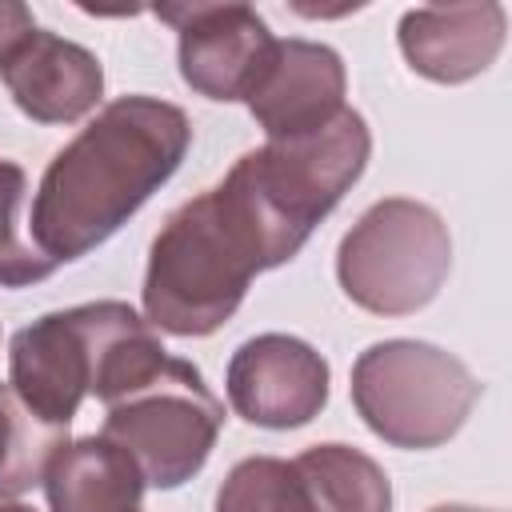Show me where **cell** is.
<instances>
[{"mask_svg":"<svg viewBox=\"0 0 512 512\" xmlns=\"http://www.w3.org/2000/svg\"><path fill=\"white\" fill-rule=\"evenodd\" d=\"M40 484L52 512H140L144 496L140 468L104 436L60 444Z\"/></svg>","mask_w":512,"mask_h":512,"instance_id":"obj_13","label":"cell"},{"mask_svg":"<svg viewBox=\"0 0 512 512\" xmlns=\"http://www.w3.org/2000/svg\"><path fill=\"white\" fill-rule=\"evenodd\" d=\"M160 336L120 300H96L48 312L24 324L8 348V388L44 424L68 428L84 396H108L136 376Z\"/></svg>","mask_w":512,"mask_h":512,"instance_id":"obj_3","label":"cell"},{"mask_svg":"<svg viewBox=\"0 0 512 512\" xmlns=\"http://www.w3.org/2000/svg\"><path fill=\"white\" fill-rule=\"evenodd\" d=\"M0 80L16 108L40 124H72L88 116L104 96L100 60L56 32L32 28L0 64Z\"/></svg>","mask_w":512,"mask_h":512,"instance_id":"obj_11","label":"cell"},{"mask_svg":"<svg viewBox=\"0 0 512 512\" xmlns=\"http://www.w3.org/2000/svg\"><path fill=\"white\" fill-rule=\"evenodd\" d=\"M60 444H68V428L44 424L20 404L12 388L0 384V496L36 488Z\"/></svg>","mask_w":512,"mask_h":512,"instance_id":"obj_15","label":"cell"},{"mask_svg":"<svg viewBox=\"0 0 512 512\" xmlns=\"http://www.w3.org/2000/svg\"><path fill=\"white\" fill-rule=\"evenodd\" d=\"M180 36V76L208 100H244L268 64L276 36L248 4H164L156 8Z\"/></svg>","mask_w":512,"mask_h":512,"instance_id":"obj_8","label":"cell"},{"mask_svg":"<svg viewBox=\"0 0 512 512\" xmlns=\"http://www.w3.org/2000/svg\"><path fill=\"white\" fill-rule=\"evenodd\" d=\"M220 428L224 404L212 396L200 368L168 356L148 384L108 404L100 436L132 456L144 484L180 488L208 464Z\"/></svg>","mask_w":512,"mask_h":512,"instance_id":"obj_6","label":"cell"},{"mask_svg":"<svg viewBox=\"0 0 512 512\" xmlns=\"http://www.w3.org/2000/svg\"><path fill=\"white\" fill-rule=\"evenodd\" d=\"M0 512H36V508H32V504H16V500H12V504H0Z\"/></svg>","mask_w":512,"mask_h":512,"instance_id":"obj_20","label":"cell"},{"mask_svg":"<svg viewBox=\"0 0 512 512\" xmlns=\"http://www.w3.org/2000/svg\"><path fill=\"white\" fill-rule=\"evenodd\" d=\"M344 92L348 76L336 48L312 40H276L244 104L268 140H296L332 124L344 112Z\"/></svg>","mask_w":512,"mask_h":512,"instance_id":"obj_10","label":"cell"},{"mask_svg":"<svg viewBox=\"0 0 512 512\" xmlns=\"http://www.w3.org/2000/svg\"><path fill=\"white\" fill-rule=\"evenodd\" d=\"M216 512H324V508L308 496L292 460L248 456L224 476L216 492Z\"/></svg>","mask_w":512,"mask_h":512,"instance_id":"obj_16","label":"cell"},{"mask_svg":"<svg viewBox=\"0 0 512 512\" xmlns=\"http://www.w3.org/2000/svg\"><path fill=\"white\" fill-rule=\"evenodd\" d=\"M192 144L184 108L156 96H120L64 144L32 200L36 248L64 264L104 244L128 216L168 184Z\"/></svg>","mask_w":512,"mask_h":512,"instance_id":"obj_1","label":"cell"},{"mask_svg":"<svg viewBox=\"0 0 512 512\" xmlns=\"http://www.w3.org/2000/svg\"><path fill=\"white\" fill-rule=\"evenodd\" d=\"M428 512H500V508H476V504H436Z\"/></svg>","mask_w":512,"mask_h":512,"instance_id":"obj_19","label":"cell"},{"mask_svg":"<svg viewBox=\"0 0 512 512\" xmlns=\"http://www.w3.org/2000/svg\"><path fill=\"white\" fill-rule=\"evenodd\" d=\"M292 256L228 168L216 188L184 200L156 232L144 272V316L168 336H212L232 320L252 276Z\"/></svg>","mask_w":512,"mask_h":512,"instance_id":"obj_2","label":"cell"},{"mask_svg":"<svg viewBox=\"0 0 512 512\" xmlns=\"http://www.w3.org/2000/svg\"><path fill=\"white\" fill-rule=\"evenodd\" d=\"M32 28H36V24H32V12H28L24 4L0 0V64L8 60V52H12Z\"/></svg>","mask_w":512,"mask_h":512,"instance_id":"obj_18","label":"cell"},{"mask_svg":"<svg viewBox=\"0 0 512 512\" xmlns=\"http://www.w3.org/2000/svg\"><path fill=\"white\" fill-rule=\"evenodd\" d=\"M508 16L496 0L412 8L400 16V52L424 80L464 84L492 68L504 48Z\"/></svg>","mask_w":512,"mask_h":512,"instance_id":"obj_12","label":"cell"},{"mask_svg":"<svg viewBox=\"0 0 512 512\" xmlns=\"http://www.w3.org/2000/svg\"><path fill=\"white\" fill-rule=\"evenodd\" d=\"M480 400L468 364L424 340H380L352 364V404L392 448L448 444Z\"/></svg>","mask_w":512,"mask_h":512,"instance_id":"obj_4","label":"cell"},{"mask_svg":"<svg viewBox=\"0 0 512 512\" xmlns=\"http://www.w3.org/2000/svg\"><path fill=\"white\" fill-rule=\"evenodd\" d=\"M292 468L324 512H392L384 468L352 444H316L300 452Z\"/></svg>","mask_w":512,"mask_h":512,"instance_id":"obj_14","label":"cell"},{"mask_svg":"<svg viewBox=\"0 0 512 512\" xmlns=\"http://www.w3.org/2000/svg\"><path fill=\"white\" fill-rule=\"evenodd\" d=\"M228 404L256 428H300L328 404V360L284 332L244 340L228 360Z\"/></svg>","mask_w":512,"mask_h":512,"instance_id":"obj_9","label":"cell"},{"mask_svg":"<svg viewBox=\"0 0 512 512\" xmlns=\"http://www.w3.org/2000/svg\"><path fill=\"white\" fill-rule=\"evenodd\" d=\"M372 152V132L360 112L344 108L320 132L296 140H268L244 152L232 168L244 176L260 208L276 228L304 248L312 228L340 204V196L360 180Z\"/></svg>","mask_w":512,"mask_h":512,"instance_id":"obj_7","label":"cell"},{"mask_svg":"<svg viewBox=\"0 0 512 512\" xmlns=\"http://www.w3.org/2000/svg\"><path fill=\"white\" fill-rule=\"evenodd\" d=\"M24 188V168L16 160H0V288H28L56 272V260H48L40 248H28L16 232Z\"/></svg>","mask_w":512,"mask_h":512,"instance_id":"obj_17","label":"cell"},{"mask_svg":"<svg viewBox=\"0 0 512 512\" xmlns=\"http://www.w3.org/2000/svg\"><path fill=\"white\" fill-rule=\"evenodd\" d=\"M452 272V236L436 208L376 200L340 240L336 276L352 304L376 316H412L436 300Z\"/></svg>","mask_w":512,"mask_h":512,"instance_id":"obj_5","label":"cell"}]
</instances>
